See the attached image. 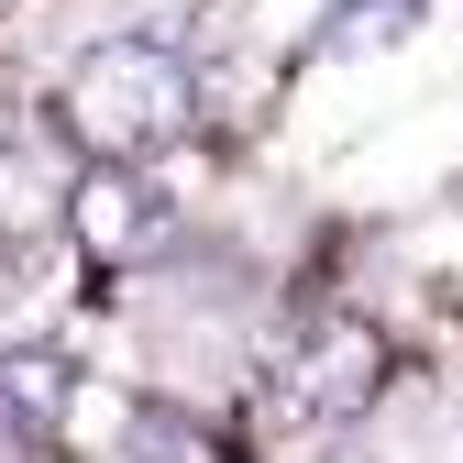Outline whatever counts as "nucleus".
I'll return each mask as SVG.
<instances>
[{
    "mask_svg": "<svg viewBox=\"0 0 463 463\" xmlns=\"http://www.w3.org/2000/svg\"><path fill=\"white\" fill-rule=\"evenodd\" d=\"M55 122H67V144L89 165H144V155H165L199 122V67L165 33H110V44H89L67 67Z\"/></svg>",
    "mask_w": 463,
    "mask_h": 463,
    "instance_id": "nucleus-1",
    "label": "nucleus"
},
{
    "mask_svg": "<svg viewBox=\"0 0 463 463\" xmlns=\"http://www.w3.org/2000/svg\"><path fill=\"white\" fill-rule=\"evenodd\" d=\"M430 243H441V298H463V188H452V210L430 221Z\"/></svg>",
    "mask_w": 463,
    "mask_h": 463,
    "instance_id": "nucleus-6",
    "label": "nucleus"
},
{
    "mask_svg": "<svg viewBox=\"0 0 463 463\" xmlns=\"http://www.w3.org/2000/svg\"><path fill=\"white\" fill-rule=\"evenodd\" d=\"M67 232H78V254L99 276H122L144 254H165V232H177V199H165L144 165H89L78 199H67Z\"/></svg>",
    "mask_w": 463,
    "mask_h": 463,
    "instance_id": "nucleus-3",
    "label": "nucleus"
},
{
    "mask_svg": "<svg viewBox=\"0 0 463 463\" xmlns=\"http://www.w3.org/2000/svg\"><path fill=\"white\" fill-rule=\"evenodd\" d=\"M420 33V0H342V12L320 23V67H331V55H386V44H409Z\"/></svg>",
    "mask_w": 463,
    "mask_h": 463,
    "instance_id": "nucleus-5",
    "label": "nucleus"
},
{
    "mask_svg": "<svg viewBox=\"0 0 463 463\" xmlns=\"http://www.w3.org/2000/svg\"><path fill=\"white\" fill-rule=\"evenodd\" d=\"M67 409H78V364H67V354H0V430L55 441Z\"/></svg>",
    "mask_w": 463,
    "mask_h": 463,
    "instance_id": "nucleus-4",
    "label": "nucleus"
},
{
    "mask_svg": "<svg viewBox=\"0 0 463 463\" xmlns=\"http://www.w3.org/2000/svg\"><path fill=\"white\" fill-rule=\"evenodd\" d=\"M375 397H386V331L364 309H309L287 331V354H276V409L287 420L331 430V420H364Z\"/></svg>",
    "mask_w": 463,
    "mask_h": 463,
    "instance_id": "nucleus-2",
    "label": "nucleus"
}]
</instances>
